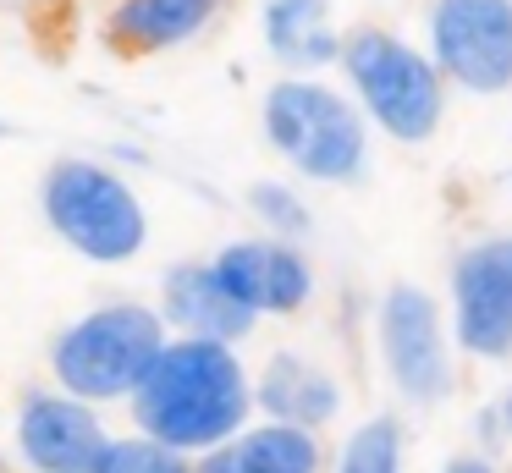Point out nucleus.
<instances>
[{"mask_svg": "<svg viewBox=\"0 0 512 473\" xmlns=\"http://www.w3.org/2000/svg\"><path fill=\"white\" fill-rule=\"evenodd\" d=\"M254 418V369H248L243 347L188 336H171L160 347L144 385L127 402V424L188 451L193 462L243 435Z\"/></svg>", "mask_w": 512, "mask_h": 473, "instance_id": "obj_1", "label": "nucleus"}, {"mask_svg": "<svg viewBox=\"0 0 512 473\" xmlns=\"http://www.w3.org/2000/svg\"><path fill=\"white\" fill-rule=\"evenodd\" d=\"M166 341L171 330L155 303H144V297H100L50 336L45 374L56 391L111 413V407L133 402V391L144 385L149 363L160 358Z\"/></svg>", "mask_w": 512, "mask_h": 473, "instance_id": "obj_2", "label": "nucleus"}, {"mask_svg": "<svg viewBox=\"0 0 512 473\" xmlns=\"http://www.w3.org/2000/svg\"><path fill=\"white\" fill-rule=\"evenodd\" d=\"M259 132L270 154L309 187H358L369 176L375 132L331 77H287L259 94Z\"/></svg>", "mask_w": 512, "mask_h": 473, "instance_id": "obj_3", "label": "nucleus"}, {"mask_svg": "<svg viewBox=\"0 0 512 473\" xmlns=\"http://www.w3.org/2000/svg\"><path fill=\"white\" fill-rule=\"evenodd\" d=\"M336 72H342V88L353 94V105L364 110L369 132H380L386 143L424 149L446 127L452 83L430 61V50L413 44L408 33L364 22V28H353L342 39Z\"/></svg>", "mask_w": 512, "mask_h": 473, "instance_id": "obj_4", "label": "nucleus"}, {"mask_svg": "<svg viewBox=\"0 0 512 473\" xmlns=\"http://www.w3.org/2000/svg\"><path fill=\"white\" fill-rule=\"evenodd\" d=\"M39 220L83 264L122 270L149 248V204L133 176L94 154H61L39 176Z\"/></svg>", "mask_w": 512, "mask_h": 473, "instance_id": "obj_5", "label": "nucleus"}, {"mask_svg": "<svg viewBox=\"0 0 512 473\" xmlns=\"http://www.w3.org/2000/svg\"><path fill=\"white\" fill-rule=\"evenodd\" d=\"M369 341L402 407H446L463 380V352L446 325V303L419 281H391L369 308Z\"/></svg>", "mask_w": 512, "mask_h": 473, "instance_id": "obj_6", "label": "nucleus"}, {"mask_svg": "<svg viewBox=\"0 0 512 473\" xmlns=\"http://www.w3.org/2000/svg\"><path fill=\"white\" fill-rule=\"evenodd\" d=\"M446 325L468 363H512V231H479L446 264Z\"/></svg>", "mask_w": 512, "mask_h": 473, "instance_id": "obj_7", "label": "nucleus"}, {"mask_svg": "<svg viewBox=\"0 0 512 473\" xmlns=\"http://www.w3.org/2000/svg\"><path fill=\"white\" fill-rule=\"evenodd\" d=\"M424 50L457 94H512V0H430Z\"/></svg>", "mask_w": 512, "mask_h": 473, "instance_id": "obj_8", "label": "nucleus"}, {"mask_svg": "<svg viewBox=\"0 0 512 473\" xmlns=\"http://www.w3.org/2000/svg\"><path fill=\"white\" fill-rule=\"evenodd\" d=\"M111 418L56 385H28L6 413V440L23 473H100L111 446Z\"/></svg>", "mask_w": 512, "mask_h": 473, "instance_id": "obj_9", "label": "nucleus"}, {"mask_svg": "<svg viewBox=\"0 0 512 473\" xmlns=\"http://www.w3.org/2000/svg\"><path fill=\"white\" fill-rule=\"evenodd\" d=\"M215 275L226 281V292L265 325V319H298L320 292V270H314L303 242H281V237H232L210 253Z\"/></svg>", "mask_w": 512, "mask_h": 473, "instance_id": "obj_10", "label": "nucleus"}, {"mask_svg": "<svg viewBox=\"0 0 512 473\" xmlns=\"http://www.w3.org/2000/svg\"><path fill=\"white\" fill-rule=\"evenodd\" d=\"M254 413L270 424H292L309 435H331L347 413V380L331 363L309 358V352L276 347L254 369Z\"/></svg>", "mask_w": 512, "mask_h": 473, "instance_id": "obj_11", "label": "nucleus"}, {"mask_svg": "<svg viewBox=\"0 0 512 473\" xmlns=\"http://www.w3.org/2000/svg\"><path fill=\"white\" fill-rule=\"evenodd\" d=\"M155 308L166 319L171 336L188 341H226V347H243L259 330V319L226 292V281L215 275L210 259H177L160 270V292Z\"/></svg>", "mask_w": 512, "mask_h": 473, "instance_id": "obj_12", "label": "nucleus"}, {"mask_svg": "<svg viewBox=\"0 0 512 473\" xmlns=\"http://www.w3.org/2000/svg\"><path fill=\"white\" fill-rule=\"evenodd\" d=\"M226 6L232 0H111L100 33L116 55L149 61V55H171L204 39L226 17Z\"/></svg>", "mask_w": 512, "mask_h": 473, "instance_id": "obj_13", "label": "nucleus"}, {"mask_svg": "<svg viewBox=\"0 0 512 473\" xmlns=\"http://www.w3.org/2000/svg\"><path fill=\"white\" fill-rule=\"evenodd\" d=\"M259 39L287 77H325L342 61L331 0H259Z\"/></svg>", "mask_w": 512, "mask_h": 473, "instance_id": "obj_14", "label": "nucleus"}, {"mask_svg": "<svg viewBox=\"0 0 512 473\" xmlns=\"http://www.w3.org/2000/svg\"><path fill=\"white\" fill-rule=\"evenodd\" d=\"M193 473H331V446H325V435H309V429L254 418L243 435L199 457Z\"/></svg>", "mask_w": 512, "mask_h": 473, "instance_id": "obj_15", "label": "nucleus"}, {"mask_svg": "<svg viewBox=\"0 0 512 473\" xmlns=\"http://www.w3.org/2000/svg\"><path fill=\"white\" fill-rule=\"evenodd\" d=\"M331 473H408V424L397 413H369L336 440Z\"/></svg>", "mask_w": 512, "mask_h": 473, "instance_id": "obj_16", "label": "nucleus"}, {"mask_svg": "<svg viewBox=\"0 0 512 473\" xmlns=\"http://www.w3.org/2000/svg\"><path fill=\"white\" fill-rule=\"evenodd\" d=\"M243 204H248V215H254V226L265 231V237L303 242L314 231V209H309V198H303V187L292 182V176H259V182H248Z\"/></svg>", "mask_w": 512, "mask_h": 473, "instance_id": "obj_17", "label": "nucleus"}, {"mask_svg": "<svg viewBox=\"0 0 512 473\" xmlns=\"http://www.w3.org/2000/svg\"><path fill=\"white\" fill-rule=\"evenodd\" d=\"M193 468H199V462H193L188 451L166 446V440L144 435V429H133V424L116 429L105 457H100V473H193Z\"/></svg>", "mask_w": 512, "mask_h": 473, "instance_id": "obj_18", "label": "nucleus"}, {"mask_svg": "<svg viewBox=\"0 0 512 473\" xmlns=\"http://www.w3.org/2000/svg\"><path fill=\"white\" fill-rule=\"evenodd\" d=\"M512 446V385L496 391L485 407H474V451H507Z\"/></svg>", "mask_w": 512, "mask_h": 473, "instance_id": "obj_19", "label": "nucleus"}, {"mask_svg": "<svg viewBox=\"0 0 512 473\" xmlns=\"http://www.w3.org/2000/svg\"><path fill=\"white\" fill-rule=\"evenodd\" d=\"M441 473H501V468H496V457H490V451L468 446V451H452V457L441 462Z\"/></svg>", "mask_w": 512, "mask_h": 473, "instance_id": "obj_20", "label": "nucleus"}, {"mask_svg": "<svg viewBox=\"0 0 512 473\" xmlns=\"http://www.w3.org/2000/svg\"><path fill=\"white\" fill-rule=\"evenodd\" d=\"M6 6H23V11H50V6H61V0H6Z\"/></svg>", "mask_w": 512, "mask_h": 473, "instance_id": "obj_21", "label": "nucleus"}]
</instances>
